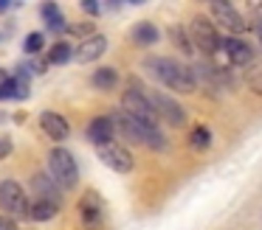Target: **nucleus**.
Returning <instances> with one entry per match:
<instances>
[{
  "label": "nucleus",
  "instance_id": "nucleus-1",
  "mask_svg": "<svg viewBox=\"0 0 262 230\" xmlns=\"http://www.w3.org/2000/svg\"><path fill=\"white\" fill-rule=\"evenodd\" d=\"M144 70L161 82L164 87L175 90V93H194L198 90V79L192 73V65L172 59V56H149L144 59Z\"/></svg>",
  "mask_w": 262,
  "mask_h": 230
},
{
  "label": "nucleus",
  "instance_id": "nucleus-2",
  "mask_svg": "<svg viewBox=\"0 0 262 230\" xmlns=\"http://www.w3.org/2000/svg\"><path fill=\"white\" fill-rule=\"evenodd\" d=\"M110 121H113L116 135H121V138L130 140V143L149 146V149H155V151L166 149V138L161 135L158 126H144L141 121H136L133 115H127L124 110H116L113 115H110Z\"/></svg>",
  "mask_w": 262,
  "mask_h": 230
},
{
  "label": "nucleus",
  "instance_id": "nucleus-3",
  "mask_svg": "<svg viewBox=\"0 0 262 230\" xmlns=\"http://www.w3.org/2000/svg\"><path fill=\"white\" fill-rule=\"evenodd\" d=\"M121 110L127 115H133L136 121H141L144 126H158V115H155L152 104H149L144 87L138 84V79H130V90H124V95H121Z\"/></svg>",
  "mask_w": 262,
  "mask_h": 230
},
{
  "label": "nucleus",
  "instance_id": "nucleus-4",
  "mask_svg": "<svg viewBox=\"0 0 262 230\" xmlns=\"http://www.w3.org/2000/svg\"><path fill=\"white\" fill-rule=\"evenodd\" d=\"M48 171L59 188H76V183H79V166L68 149L57 146V149L48 151Z\"/></svg>",
  "mask_w": 262,
  "mask_h": 230
},
{
  "label": "nucleus",
  "instance_id": "nucleus-5",
  "mask_svg": "<svg viewBox=\"0 0 262 230\" xmlns=\"http://www.w3.org/2000/svg\"><path fill=\"white\" fill-rule=\"evenodd\" d=\"M189 42H192V48H198L200 54L206 56H214L217 48H220V34H217V25L209 20V17L198 14L189 20Z\"/></svg>",
  "mask_w": 262,
  "mask_h": 230
},
{
  "label": "nucleus",
  "instance_id": "nucleus-6",
  "mask_svg": "<svg viewBox=\"0 0 262 230\" xmlns=\"http://www.w3.org/2000/svg\"><path fill=\"white\" fill-rule=\"evenodd\" d=\"M251 59H254V50L245 39H237V37H226L220 42L214 54V65L228 70V67H248Z\"/></svg>",
  "mask_w": 262,
  "mask_h": 230
},
{
  "label": "nucleus",
  "instance_id": "nucleus-7",
  "mask_svg": "<svg viewBox=\"0 0 262 230\" xmlns=\"http://www.w3.org/2000/svg\"><path fill=\"white\" fill-rule=\"evenodd\" d=\"M144 93H147L158 121H166L169 126H183V123H186V110H183L172 95L161 93V90H147V87H144Z\"/></svg>",
  "mask_w": 262,
  "mask_h": 230
},
{
  "label": "nucleus",
  "instance_id": "nucleus-8",
  "mask_svg": "<svg viewBox=\"0 0 262 230\" xmlns=\"http://www.w3.org/2000/svg\"><path fill=\"white\" fill-rule=\"evenodd\" d=\"M96 151H99V160H102L107 168H113L116 174H130L133 166H136L133 155H130V151H127L121 143H116V140L96 146Z\"/></svg>",
  "mask_w": 262,
  "mask_h": 230
},
{
  "label": "nucleus",
  "instance_id": "nucleus-9",
  "mask_svg": "<svg viewBox=\"0 0 262 230\" xmlns=\"http://www.w3.org/2000/svg\"><path fill=\"white\" fill-rule=\"evenodd\" d=\"M192 73L194 79H198V84H203L206 90H211V93H223V90H231V79H228V73L223 70V67L211 65V62H198V65H192Z\"/></svg>",
  "mask_w": 262,
  "mask_h": 230
},
{
  "label": "nucleus",
  "instance_id": "nucleus-10",
  "mask_svg": "<svg viewBox=\"0 0 262 230\" xmlns=\"http://www.w3.org/2000/svg\"><path fill=\"white\" fill-rule=\"evenodd\" d=\"M29 205L31 202L26 199V191L20 188V183L3 180V185H0V208L9 216H29Z\"/></svg>",
  "mask_w": 262,
  "mask_h": 230
},
{
  "label": "nucleus",
  "instance_id": "nucleus-11",
  "mask_svg": "<svg viewBox=\"0 0 262 230\" xmlns=\"http://www.w3.org/2000/svg\"><path fill=\"white\" fill-rule=\"evenodd\" d=\"M209 17H211V22L228 28V31H245V28H248V22L239 17L237 9H234V6H228V3H220V0L209 3Z\"/></svg>",
  "mask_w": 262,
  "mask_h": 230
},
{
  "label": "nucleus",
  "instance_id": "nucleus-12",
  "mask_svg": "<svg viewBox=\"0 0 262 230\" xmlns=\"http://www.w3.org/2000/svg\"><path fill=\"white\" fill-rule=\"evenodd\" d=\"M79 216H82V224H85L88 230H96L99 224H102L104 208H102V199H99L96 191H85V196H82V202H79Z\"/></svg>",
  "mask_w": 262,
  "mask_h": 230
},
{
  "label": "nucleus",
  "instance_id": "nucleus-13",
  "mask_svg": "<svg viewBox=\"0 0 262 230\" xmlns=\"http://www.w3.org/2000/svg\"><path fill=\"white\" fill-rule=\"evenodd\" d=\"M40 129H42V132H46L51 140H57V143H59V140H65V138L71 135L68 121H65L59 112H54V110H46V112L40 115Z\"/></svg>",
  "mask_w": 262,
  "mask_h": 230
},
{
  "label": "nucleus",
  "instance_id": "nucleus-14",
  "mask_svg": "<svg viewBox=\"0 0 262 230\" xmlns=\"http://www.w3.org/2000/svg\"><path fill=\"white\" fill-rule=\"evenodd\" d=\"M31 188L37 191V199L42 202H51V205H62V188H59L54 180H48L46 174H34L31 177Z\"/></svg>",
  "mask_w": 262,
  "mask_h": 230
},
{
  "label": "nucleus",
  "instance_id": "nucleus-15",
  "mask_svg": "<svg viewBox=\"0 0 262 230\" xmlns=\"http://www.w3.org/2000/svg\"><path fill=\"white\" fill-rule=\"evenodd\" d=\"M107 50V37H102V34H93V37H88L85 42L76 48V62H82V65H91V62H96L99 56Z\"/></svg>",
  "mask_w": 262,
  "mask_h": 230
},
{
  "label": "nucleus",
  "instance_id": "nucleus-16",
  "mask_svg": "<svg viewBox=\"0 0 262 230\" xmlns=\"http://www.w3.org/2000/svg\"><path fill=\"white\" fill-rule=\"evenodd\" d=\"M116 135L113 129V121H110V115H99L93 118L91 123H88V140H91L93 146H102V143H110Z\"/></svg>",
  "mask_w": 262,
  "mask_h": 230
},
{
  "label": "nucleus",
  "instance_id": "nucleus-17",
  "mask_svg": "<svg viewBox=\"0 0 262 230\" xmlns=\"http://www.w3.org/2000/svg\"><path fill=\"white\" fill-rule=\"evenodd\" d=\"M130 37H133V42H136L138 48H149V45H155V42H158L161 31L155 28V22L144 20V22H136V25H133Z\"/></svg>",
  "mask_w": 262,
  "mask_h": 230
},
{
  "label": "nucleus",
  "instance_id": "nucleus-18",
  "mask_svg": "<svg viewBox=\"0 0 262 230\" xmlns=\"http://www.w3.org/2000/svg\"><path fill=\"white\" fill-rule=\"evenodd\" d=\"M116 84H119V70L110 65L104 67H96L93 70V87L102 90V93H110V90H116Z\"/></svg>",
  "mask_w": 262,
  "mask_h": 230
},
{
  "label": "nucleus",
  "instance_id": "nucleus-19",
  "mask_svg": "<svg viewBox=\"0 0 262 230\" xmlns=\"http://www.w3.org/2000/svg\"><path fill=\"white\" fill-rule=\"evenodd\" d=\"M40 11H42V17H46V22H48V31H68L65 17H62V11H59L57 3H42Z\"/></svg>",
  "mask_w": 262,
  "mask_h": 230
},
{
  "label": "nucleus",
  "instance_id": "nucleus-20",
  "mask_svg": "<svg viewBox=\"0 0 262 230\" xmlns=\"http://www.w3.org/2000/svg\"><path fill=\"white\" fill-rule=\"evenodd\" d=\"M57 211H59L57 205L42 202V199H37V202H31V205H29V216L34 219V222H48V219L57 216Z\"/></svg>",
  "mask_w": 262,
  "mask_h": 230
},
{
  "label": "nucleus",
  "instance_id": "nucleus-21",
  "mask_svg": "<svg viewBox=\"0 0 262 230\" xmlns=\"http://www.w3.org/2000/svg\"><path fill=\"white\" fill-rule=\"evenodd\" d=\"M189 146L198 149V151L209 149V146H211V129L203 126V123H198V126L192 129V135H189Z\"/></svg>",
  "mask_w": 262,
  "mask_h": 230
},
{
  "label": "nucleus",
  "instance_id": "nucleus-22",
  "mask_svg": "<svg viewBox=\"0 0 262 230\" xmlns=\"http://www.w3.org/2000/svg\"><path fill=\"white\" fill-rule=\"evenodd\" d=\"M71 56H74V50H71V42H57L51 50H48V65H65V62H71Z\"/></svg>",
  "mask_w": 262,
  "mask_h": 230
},
{
  "label": "nucleus",
  "instance_id": "nucleus-23",
  "mask_svg": "<svg viewBox=\"0 0 262 230\" xmlns=\"http://www.w3.org/2000/svg\"><path fill=\"white\" fill-rule=\"evenodd\" d=\"M245 84L254 95H262V67L259 65H248L245 67Z\"/></svg>",
  "mask_w": 262,
  "mask_h": 230
},
{
  "label": "nucleus",
  "instance_id": "nucleus-24",
  "mask_svg": "<svg viewBox=\"0 0 262 230\" xmlns=\"http://www.w3.org/2000/svg\"><path fill=\"white\" fill-rule=\"evenodd\" d=\"M12 82H14V98H29V73L20 67L17 70V76H12Z\"/></svg>",
  "mask_w": 262,
  "mask_h": 230
},
{
  "label": "nucleus",
  "instance_id": "nucleus-25",
  "mask_svg": "<svg viewBox=\"0 0 262 230\" xmlns=\"http://www.w3.org/2000/svg\"><path fill=\"white\" fill-rule=\"evenodd\" d=\"M169 37L175 39V45L183 50V54H192V50H194L192 42H189V37H186V31H183L181 25H172V28H169Z\"/></svg>",
  "mask_w": 262,
  "mask_h": 230
},
{
  "label": "nucleus",
  "instance_id": "nucleus-26",
  "mask_svg": "<svg viewBox=\"0 0 262 230\" xmlns=\"http://www.w3.org/2000/svg\"><path fill=\"white\" fill-rule=\"evenodd\" d=\"M42 45H46V37H42L40 31H34V34H29V37H26L23 50H26V54H40Z\"/></svg>",
  "mask_w": 262,
  "mask_h": 230
},
{
  "label": "nucleus",
  "instance_id": "nucleus-27",
  "mask_svg": "<svg viewBox=\"0 0 262 230\" xmlns=\"http://www.w3.org/2000/svg\"><path fill=\"white\" fill-rule=\"evenodd\" d=\"M12 151H14L12 138H9V135H0V160H6V157H12Z\"/></svg>",
  "mask_w": 262,
  "mask_h": 230
},
{
  "label": "nucleus",
  "instance_id": "nucleus-28",
  "mask_svg": "<svg viewBox=\"0 0 262 230\" xmlns=\"http://www.w3.org/2000/svg\"><path fill=\"white\" fill-rule=\"evenodd\" d=\"M71 34H76V37H93V22H82V25H68Z\"/></svg>",
  "mask_w": 262,
  "mask_h": 230
},
{
  "label": "nucleus",
  "instance_id": "nucleus-29",
  "mask_svg": "<svg viewBox=\"0 0 262 230\" xmlns=\"http://www.w3.org/2000/svg\"><path fill=\"white\" fill-rule=\"evenodd\" d=\"M14 98V82H12V76H9V82L0 87V101H12Z\"/></svg>",
  "mask_w": 262,
  "mask_h": 230
},
{
  "label": "nucleus",
  "instance_id": "nucleus-30",
  "mask_svg": "<svg viewBox=\"0 0 262 230\" xmlns=\"http://www.w3.org/2000/svg\"><path fill=\"white\" fill-rule=\"evenodd\" d=\"M82 9H85L88 14H93V17H96L99 11H102V6H99L96 0H82Z\"/></svg>",
  "mask_w": 262,
  "mask_h": 230
},
{
  "label": "nucleus",
  "instance_id": "nucleus-31",
  "mask_svg": "<svg viewBox=\"0 0 262 230\" xmlns=\"http://www.w3.org/2000/svg\"><path fill=\"white\" fill-rule=\"evenodd\" d=\"M0 230H17V224L12 219H0Z\"/></svg>",
  "mask_w": 262,
  "mask_h": 230
},
{
  "label": "nucleus",
  "instance_id": "nucleus-32",
  "mask_svg": "<svg viewBox=\"0 0 262 230\" xmlns=\"http://www.w3.org/2000/svg\"><path fill=\"white\" fill-rule=\"evenodd\" d=\"M9 82V76H6V73H3V70H0V87H3V84H6Z\"/></svg>",
  "mask_w": 262,
  "mask_h": 230
},
{
  "label": "nucleus",
  "instance_id": "nucleus-33",
  "mask_svg": "<svg viewBox=\"0 0 262 230\" xmlns=\"http://www.w3.org/2000/svg\"><path fill=\"white\" fill-rule=\"evenodd\" d=\"M254 28H256V34H259V42H262V20H259V22H256V25H254Z\"/></svg>",
  "mask_w": 262,
  "mask_h": 230
}]
</instances>
